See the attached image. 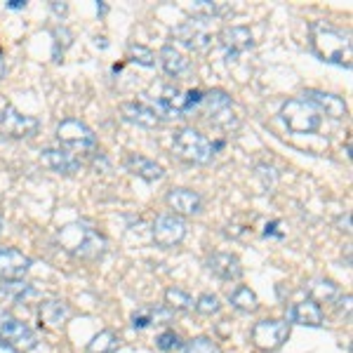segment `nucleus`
Returning <instances> with one entry per match:
<instances>
[{"instance_id":"f257e3e1","label":"nucleus","mask_w":353,"mask_h":353,"mask_svg":"<svg viewBox=\"0 0 353 353\" xmlns=\"http://www.w3.org/2000/svg\"><path fill=\"white\" fill-rule=\"evenodd\" d=\"M57 241L68 254L78 259H97L104 254L106 238L88 221H73L57 231Z\"/></svg>"},{"instance_id":"f03ea898","label":"nucleus","mask_w":353,"mask_h":353,"mask_svg":"<svg viewBox=\"0 0 353 353\" xmlns=\"http://www.w3.org/2000/svg\"><path fill=\"white\" fill-rule=\"evenodd\" d=\"M311 41L313 50L327 64H337L344 68H351V41L341 31L325 24L311 26Z\"/></svg>"},{"instance_id":"7ed1b4c3","label":"nucleus","mask_w":353,"mask_h":353,"mask_svg":"<svg viewBox=\"0 0 353 353\" xmlns=\"http://www.w3.org/2000/svg\"><path fill=\"white\" fill-rule=\"evenodd\" d=\"M224 141H212L208 139L203 132H198L196 128H179L172 137V149L181 161L193 163V165H210L214 161V151L221 149Z\"/></svg>"},{"instance_id":"20e7f679","label":"nucleus","mask_w":353,"mask_h":353,"mask_svg":"<svg viewBox=\"0 0 353 353\" xmlns=\"http://www.w3.org/2000/svg\"><path fill=\"white\" fill-rule=\"evenodd\" d=\"M283 123L288 125V130L297 134H313L321 130L323 116L318 113L309 101L304 99H288L281 109Z\"/></svg>"},{"instance_id":"39448f33","label":"nucleus","mask_w":353,"mask_h":353,"mask_svg":"<svg viewBox=\"0 0 353 353\" xmlns=\"http://www.w3.org/2000/svg\"><path fill=\"white\" fill-rule=\"evenodd\" d=\"M231 109H233L231 94L217 88V90H210V92H203V101H201V106H198V113L210 118V123L217 125V128L231 130L238 125Z\"/></svg>"},{"instance_id":"423d86ee","label":"nucleus","mask_w":353,"mask_h":353,"mask_svg":"<svg viewBox=\"0 0 353 353\" xmlns=\"http://www.w3.org/2000/svg\"><path fill=\"white\" fill-rule=\"evenodd\" d=\"M57 139L66 151H94L97 134L88 123L78 118H64L57 125Z\"/></svg>"},{"instance_id":"0eeeda50","label":"nucleus","mask_w":353,"mask_h":353,"mask_svg":"<svg viewBox=\"0 0 353 353\" xmlns=\"http://www.w3.org/2000/svg\"><path fill=\"white\" fill-rule=\"evenodd\" d=\"M252 344L259 351H278L290 337V323L288 321H276V318H264V321L252 325Z\"/></svg>"},{"instance_id":"6e6552de","label":"nucleus","mask_w":353,"mask_h":353,"mask_svg":"<svg viewBox=\"0 0 353 353\" xmlns=\"http://www.w3.org/2000/svg\"><path fill=\"white\" fill-rule=\"evenodd\" d=\"M172 38L181 48L193 50V52H205L212 45V33L208 31V21L205 19H186L172 28Z\"/></svg>"},{"instance_id":"1a4fd4ad","label":"nucleus","mask_w":353,"mask_h":353,"mask_svg":"<svg viewBox=\"0 0 353 353\" xmlns=\"http://www.w3.org/2000/svg\"><path fill=\"white\" fill-rule=\"evenodd\" d=\"M38 118L26 116V113L17 111L14 106H5L0 111V132L12 137V139H28V137L38 134Z\"/></svg>"},{"instance_id":"9d476101","label":"nucleus","mask_w":353,"mask_h":353,"mask_svg":"<svg viewBox=\"0 0 353 353\" xmlns=\"http://www.w3.org/2000/svg\"><path fill=\"white\" fill-rule=\"evenodd\" d=\"M186 221L181 217H176V214H161L156 221H153V241L156 245H161V248H174V245H179L181 241L186 238Z\"/></svg>"},{"instance_id":"9b49d317","label":"nucleus","mask_w":353,"mask_h":353,"mask_svg":"<svg viewBox=\"0 0 353 353\" xmlns=\"http://www.w3.org/2000/svg\"><path fill=\"white\" fill-rule=\"evenodd\" d=\"M31 269V257L14 248H0V283L24 281Z\"/></svg>"},{"instance_id":"f8f14e48","label":"nucleus","mask_w":353,"mask_h":353,"mask_svg":"<svg viewBox=\"0 0 353 353\" xmlns=\"http://www.w3.org/2000/svg\"><path fill=\"white\" fill-rule=\"evenodd\" d=\"M301 99L309 101V104L321 113V116L325 113V116L334 118V121H339V118H344L346 113H349L346 101L341 99V97L332 94V92H323V90H304Z\"/></svg>"},{"instance_id":"ddd939ff","label":"nucleus","mask_w":353,"mask_h":353,"mask_svg":"<svg viewBox=\"0 0 353 353\" xmlns=\"http://www.w3.org/2000/svg\"><path fill=\"white\" fill-rule=\"evenodd\" d=\"M0 337L8 339L10 344L21 346L24 351H33L38 349V337L31 327L26 325L24 321H17V318H3L0 323Z\"/></svg>"},{"instance_id":"4468645a","label":"nucleus","mask_w":353,"mask_h":353,"mask_svg":"<svg viewBox=\"0 0 353 353\" xmlns=\"http://www.w3.org/2000/svg\"><path fill=\"white\" fill-rule=\"evenodd\" d=\"M165 201H168L170 208L174 210L176 217H179V214H184V217H193V214H201V210H203L201 193L184 189V186H179V189H170L168 196H165Z\"/></svg>"},{"instance_id":"2eb2a0df","label":"nucleus","mask_w":353,"mask_h":353,"mask_svg":"<svg viewBox=\"0 0 353 353\" xmlns=\"http://www.w3.org/2000/svg\"><path fill=\"white\" fill-rule=\"evenodd\" d=\"M205 264H208V271L212 273V276H217L219 281L231 283V281H238V278L243 276L241 259H238L236 254H231V252H214V254H210Z\"/></svg>"},{"instance_id":"dca6fc26","label":"nucleus","mask_w":353,"mask_h":353,"mask_svg":"<svg viewBox=\"0 0 353 353\" xmlns=\"http://www.w3.org/2000/svg\"><path fill=\"white\" fill-rule=\"evenodd\" d=\"M325 321V313H323L321 304H316L313 299L297 301L288 309V323H297V325L306 327H321Z\"/></svg>"},{"instance_id":"f3484780","label":"nucleus","mask_w":353,"mask_h":353,"mask_svg":"<svg viewBox=\"0 0 353 353\" xmlns=\"http://www.w3.org/2000/svg\"><path fill=\"white\" fill-rule=\"evenodd\" d=\"M41 161L43 165H48L50 170H54V172H59V174H76V172H81V168H83L81 158L73 156V153L66 149H45L41 153Z\"/></svg>"},{"instance_id":"a211bd4d","label":"nucleus","mask_w":353,"mask_h":353,"mask_svg":"<svg viewBox=\"0 0 353 353\" xmlns=\"http://www.w3.org/2000/svg\"><path fill=\"white\" fill-rule=\"evenodd\" d=\"M71 306L66 304L64 299H48L41 304V311H38V316H41V323L45 327L50 330H61L68 323V318H71Z\"/></svg>"},{"instance_id":"6ab92c4d","label":"nucleus","mask_w":353,"mask_h":353,"mask_svg":"<svg viewBox=\"0 0 353 353\" xmlns=\"http://www.w3.org/2000/svg\"><path fill=\"white\" fill-rule=\"evenodd\" d=\"M219 41L224 45V50L229 52L231 57L245 52L254 45V38H252V31L248 26H229L219 33Z\"/></svg>"},{"instance_id":"aec40b11","label":"nucleus","mask_w":353,"mask_h":353,"mask_svg":"<svg viewBox=\"0 0 353 353\" xmlns=\"http://www.w3.org/2000/svg\"><path fill=\"white\" fill-rule=\"evenodd\" d=\"M125 168L144 181H158L165 176L163 165H158L156 161H151V158H146V156H139V153H130V156L125 158Z\"/></svg>"},{"instance_id":"412c9836","label":"nucleus","mask_w":353,"mask_h":353,"mask_svg":"<svg viewBox=\"0 0 353 353\" xmlns=\"http://www.w3.org/2000/svg\"><path fill=\"white\" fill-rule=\"evenodd\" d=\"M121 111L130 123L139 125V128L153 130L161 125V116L156 113V109H151V106H146V104H139V101H125L121 106Z\"/></svg>"},{"instance_id":"4be33fe9","label":"nucleus","mask_w":353,"mask_h":353,"mask_svg":"<svg viewBox=\"0 0 353 353\" xmlns=\"http://www.w3.org/2000/svg\"><path fill=\"white\" fill-rule=\"evenodd\" d=\"M161 66L168 76L179 78L181 73L189 68V59H186V54L179 52L174 45H165V48L161 50Z\"/></svg>"},{"instance_id":"5701e85b","label":"nucleus","mask_w":353,"mask_h":353,"mask_svg":"<svg viewBox=\"0 0 353 353\" xmlns=\"http://www.w3.org/2000/svg\"><path fill=\"white\" fill-rule=\"evenodd\" d=\"M170 316H172V311L168 306H144V309L132 313V327L144 330L158 321H170Z\"/></svg>"},{"instance_id":"b1692460","label":"nucleus","mask_w":353,"mask_h":353,"mask_svg":"<svg viewBox=\"0 0 353 353\" xmlns=\"http://www.w3.org/2000/svg\"><path fill=\"white\" fill-rule=\"evenodd\" d=\"M229 301H231L233 309H238V311H243V313H252V311H257V309H259L257 294H254L248 285H238V288L229 294Z\"/></svg>"},{"instance_id":"393cba45","label":"nucleus","mask_w":353,"mask_h":353,"mask_svg":"<svg viewBox=\"0 0 353 353\" xmlns=\"http://www.w3.org/2000/svg\"><path fill=\"white\" fill-rule=\"evenodd\" d=\"M165 306H168L170 311H191L193 297L181 288H168L165 290Z\"/></svg>"},{"instance_id":"a878e982","label":"nucleus","mask_w":353,"mask_h":353,"mask_svg":"<svg viewBox=\"0 0 353 353\" xmlns=\"http://www.w3.org/2000/svg\"><path fill=\"white\" fill-rule=\"evenodd\" d=\"M116 349H118V334L113 330H101L88 344L90 353H113Z\"/></svg>"},{"instance_id":"bb28decb","label":"nucleus","mask_w":353,"mask_h":353,"mask_svg":"<svg viewBox=\"0 0 353 353\" xmlns=\"http://www.w3.org/2000/svg\"><path fill=\"white\" fill-rule=\"evenodd\" d=\"M309 292H311V299L316 301V304H321V301H334L339 294V288L337 283L332 281H313L309 285Z\"/></svg>"},{"instance_id":"cd10ccee","label":"nucleus","mask_w":353,"mask_h":353,"mask_svg":"<svg viewBox=\"0 0 353 353\" xmlns=\"http://www.w3.org/2000/svg\"><path fill=\"white\" fill-rule=\"evenodd\" d=\"M28 294H33V288L24 281H10L0 283V299L5 301H21Z\"/></svg>"},{"instance_id":"c85d7f7f","label":"nucleus","mask_w":353,"mask_h":353,"mask_svg":"<svg viewBox=\"0 0 353 353\" xmlns=\"http://www.w3.org/2000/svg\"><path fill=\"white\" fill-rule=\"evenodd\" d=\"M226 5H219V3H212V0H196V3L189 8V12L193 17H198V19H205L210 21L212 17H221L226 12Z\"/></svg>"},{"instance_id":"c756f323","label":"nucleus","mask_w":353,"mask_h":353,"mask_svg":"<svg viewBox=\"0 0 353 353\" xmlns=\"http://www.w3.org/2000/svg\"><path fill=\"white\" fill-rule=\"evenodd\" d=\"M193 309H196L201 316H214V313L221 311V301L217 294L212 292H203L201 297L193 301Z\"/></svg>"},{"instance_id":"7c9ffc66","label":"nucleus","mask_w":353,"mask_h":353,"mask_svg":"<svg viewBox=\"0 0 353 353\" xmlns=\"http://www.w3.org/2000/svg\"><path fill=\"white\" fill-rule=\"evenodd\" d=\"M181 353H221L217 341H212L210 337H193L184 344Z\"/></svg>"},{"instance_id":"2f4dec72","label":"nucleus","mask_w":353,"mask_h":353,"mask_svg":"<svg viewBox=\"0 0 353 353\" xmlns=\"http://www.w3.org/2000/svg\"><path fill=\"white\" fill-rule=\"evenodd\" d=\"M130 59L134 61V64L144 66V68H151L153 64H156V57H153V52L146 45H130Z\"/></svg>"},{"instance_id":"473e14b6","label":"nucleus","mask_w":353,"mask_h":353,"mask_svg":"<svg viewBox=\"0 0 353 353\" xmlns=\"http://www.w3.org/2000/svg\"><path fill=\"white\" fill-rule=\"evenodd\" d=\"M156 346H158L161 351H174V349H179V346H181L179 334H176L174 330H165V332L158 334Z\"/></svg>"},{"instance_id":"72a5a7b5","label":"nucleus","mask_w":353,"mask_h":353,"mask_svg":"<svg viewBox=\"0 0 353 353\" xmlns=\"http://www.w3.org/2000/svg\"><path fill=\"white\" fill-rule=\"evenodd\" d=\"M0 353H21V351L17 349L14 344H10L8 339H3V337H0Z\"/></svg>"},{"instance_id":"f704fd0d","label":"nucleus","mask_w":353,"mask_h":353,"mask_svg":"<svg viewBox=\"0 0 353 353\" xmlns=\"http://www.w3.org/2000/svg\"><path fill=\"white\" fill-rule=\"evenodd\" d=\"M281 226V221H271V224H266V229H264V236L269 238V236H278L276 229Z\"/></svg>"},{"instance_id":"c9c22d12","label":"nucleus","mask_w":353,"mask_h":353,"mask_svg":"<svg viewBox=\"0 0 353 353\" xmlns=\"http://www.w3.org/2000/svg\"><path fill=\"white\" fill-rule=\"evenodd\" d=\"M24 0H10V3H8V8L10 10H21V8H24Z\"/></svg>"},{"instance_id":"e433bc0d","label":"nucleus","mask_w":353,"mask_h":353,"mask_svg":"<svg viewBox=\"0 0 353 353\" xmlns=\"http://www.w3.org/2000/svg\"><path fill=\"white\" fill-rule=\"evenodd\" d=\"M5 71H8V66H5V54H3V50H0V78H5Z\"/></svg>"},{"instance_id":"4c0bfd02","label":"nucleus","mask_w":353,"mask_h":353,"mask_svg":"<svg viewBox=\"0 0 353 353\" xmlns=\"http://www.w3.org/2000/svg\"><path fill=\"white\" fill-rule=\"evenodd\" d=\"M52 10L57 14H66V5H59V3H52Z\"/></svg>"},{"instance_id":"58836bf2","label":"nucleus","mask_w":353,"mask_h":353,"mask_svg":"<svg viewBox=\"0 0 353 353\" xmlns=\"http://www.w3.org/2000/svg\"><path fill=\"white\" fill-rule=\"evenodd\" d=\"M341 226H344V231H351V229H349V214H346V217L341 219Z\"/></svg>"},{"instance_id":"ea45409f","label":"nucleus","mask_w":353,"mask_h":353,"mask_svg":"<svg viewBox=\"0 0 353 353\" xmlns=\"http://www.w3.org/2000/svg\"><path fill=\"white\" fill-rule=\"evenodd\" d=\"M0 233H3V214H0Z\"/></svg>"}]
</instances>
